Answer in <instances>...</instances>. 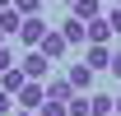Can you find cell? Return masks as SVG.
Masks as SVG:
<instances>
[{
	"label": "cell",
	"mask_w": 121,
	"mask_h": 116,
	"mask_svg": "<svg viewBox=\"0 0 121 116\" xmlns=\"http://www.w3.org/2000/svg\"><path fill=\"white\" fill-rule=\"evenodd\" d=\"M42 102H47V84H42V79H28V84L19 88V98H14V107H23V112H37Z\"/></svg>",
	"instance_id": "obj_1"
},
{
	"label": "cell",
	"mask_w": 121,
	"mask_h": 116,
	"mask_svg": "<svg viewBox=\"0 0 121 116\" xmlns=\"http://www.w3.org/2000/svg\"><path fill=\"white\" fill-rule=\"evenodd\" d=\"M112 37H117V33H112V23H107V14L84 23V46H107Z\"/></svg>",
	"instance_id": "obj_2"
},
{
	"label": "cell",
	"mask_w": 121,
	"mask_h": 116,
	"mask_svg": "<svg viewBox=\"0 0 121 116\" xmlns=\"http://www.w3.org/2000/svg\"><path fill=\"white\" fill-rule=\"evenodd\" d=\"M19 70L28 74V79H47V74H51V60H47L42 51H37V46H33L28 56H19Z\"/></svg>",
	"instance_id": "obj_3"
},
{
	"label": "cell",
	"mask_w": 121,
	"mask_h": 116,
	"mask_svg": "<svg viewBox=\"0 0 121 116\" xmlns=\"http://www.w3.org/2000/svg\"><path fill=\"white\" fill-rule=\"evenodd\" d=\"M42 37H47V19H42V14H33V19H23V28H19V42H23V46L33 51V46L42 42Z\"/></svg>",
	"instance_id": "obj_4"
},
{
	"label": "cell",
	"mask_w": 121,
	"mask_h": 116,
	"mask_svg": "<svg viewBox=\"0 0 121 116\" xmlns=\"http://www.w3.org/2000/svg\"><path fill=\"white\" fill-rule=\"evenodd\" d=\"M37 51H42L47 60H65V51H70V42L60 37V28H56V33L47 28V37H42V42H37Z\"/></svg>",
	"instance_id": "obj_5"
},
{
	"label": "cell",
	"mask_w": 121,
	"mask_h": 116,
	"mask_svg": "<svg viewBox=\"0 0 121 116\" xmlns=\"http://www.w3.org/2000/svg\"><path fill=\"white\" fill-rule=\"evenodd\" d=\"M65 79H70V88H75V93H89V88H93V70L84 65V60H75Z\"/></svg>",
	"instance_id": "obj_6"
},
{
	"label": "cell",
	"mask_w": 121,
	"mask_h": 116,
	"mask_svg": "<svg viewBox=\"0 0 121 116\" xmlns=\"http://www.w3.org/2000/svg\"><path fill=\"white\" fill-rule=\"evenodd\" d=\"M70 14H75L79 23H89V19H103V0H75V5H70Z\"/></svg>",
	"instance_id": "obj_7"
},
{
	"label": "cell",
	"mask_w": 121,
	"mask_h": 116,
	"mask_svg": "<svg viewBox=\"0 0 121 116\" xmlns=\"http://www.w3.org/2000/svg\"><path fill=\"white\" fill-rule=\"evenodd\" d=\"M23 84H28V74L19 70V65H9V70L0 74V88H5V93H9V98H19V88H23Z\"/></svg>",
	"instance_id": "obj_8"
},
{
	"label": "cell",
	"mask_w": 121,
	"mask_h": 116,
	"mask_svg": "<svg viewBox=\"0 0 121 116\" xmlns=\"http://www.w3.org/2000/svg\"><path fill=\"white\" fill-rule=\"evenodd\" d=\"M84 65H89L93 74H98V70H112V51H107V46H89V51H84Z\"/></svg>",
	"instance_id": "obj_9"
},
{
	"label": "cell",
	"mask_w": 121,
	"mask_h": 116,
	"mask_svg": "<svg viewBox=\"0 0 121 116\" xmlns=\"http://www.w3.org/2000/svg\"><path fill=\"white\" fill-rule=\"evenodd\" d=\"M70 98H75L70 79H47V102H70Z\"/></svg>",
	"instance_id": "obj_10"
},
{
	"label": "cell",
	"mask_w": 121,
	"mask_h": 116,
	"mask_svg": "<svg viewBox=\"0 0 121 116\" xmlns=\"http://www.w3.org/2000/svg\"><path fill=\"white\" fill-rule=\"evenodd\" d=\"M19 28H23V14H19L14 5L0 9V33H5V37H19Z\"/></svg>",
	"instance_id": "obj_11"
},
{
	"label": "cell",
	"mask_w": 121,
	"mask_h": 116,
	"mask_svg": "<svg viewBox=\"0 0 121 116\" xmlns=\"http://www.w3.org/2000/svg\"><path fill=\"white\" fill-rule=\"evenodd\" d=\"M60 37H65V42H70V46H79V42H84V23H79V19L70 14V19H65V23H60Z\"/></svg>",
	"instance_id": "obj_12"
},
{
	"label": "cell",
	"mask_w": 121,
	"mask_h": 116,
	"mask_svg": "<svg viewBox=\"0 0 121 116\" xmlns=\"http://www.w3.org/2000/svg\"><path fill=\"white\" fill-rule=\"evenodd\" d=\"M89 112H93V116H112V112H117V98H107V93H93V98H89Z\"/></svg>",
	"instance_id": "obj_13"
},
{
	"label": "cell",
	"mask_w": 121,
	"mask_h": 116,
	"mask_svg": "<svg viewBox=\"0 0 121 116\" xmlns=\"http://www.w3.org/2000/svg\"><path fill=\"white\" fill-rule=\"evenodd\" d=\"M65 112H70V116H93V112H89V98H84V93H75V98L65 102Z\"/></svg>",
	"instance_id": "obj_14"
},
{
	"label": "cell",
	"mask_w": 121,
	"mask_h": 116,
	"mask_svg": "<svg viewBox=\"0 0 121 116\" xmlns=\"http://www.w3.org/2000/svg\"><path fill=\"white\" fill-rule=\"evenodd\" d=\"M14 9H19V14H23V19H33V14H37V9H42V0H14Z\"/></svg>",
	"instance_id": "obj_15"
},
{
	"label": "cell",
	"mask_w": 121,
	"mask_h": 116,
	"mask_svg": "<svg viewBox=\"0 0 121 116\" xmlns=\"http://www.w3.org/2000/svg\"><path fill=\"white\" fill-rule=\"evenodd\" d=\"M37 116H70V112H65V102H42Z\"/></svg>",
	"instance_id": "obj_16"
},
{
	"label": "cell",
	"mask_w": 121,
	"mask_h": 116,
	"mask_svg": "<svg viewBox=\"0 0 121 116\" xmlns=\"http://www.w3.org/2000/svg\"><path fill=\"white\" fill-rule=\"evenodd\" d=\"M9 65H19V56H14V51H9V46H0V74L9 70Z\"/></svg>",
	"instance_id": "obj_17"
},
{
	"label": "cell",
	"mask_w": 121,
	"mask_h": 116,
	"mask_svg": "<svg viewBox=\"0 0 121 116\" xmlns=\"http://www.w3.org/2000/svg\"><path fill=\"white\" fill-rule=\"evenodd\" d=\"M9 112H14V98H9V93L0 88V116H9Z\"/></svg>",
	"instance_id": "obj_18"
},
{
	"label": "cell",
	"mask_w": 121,
	"mask_h": 116,
	"mask_svg": "<svg viewBox=\"0 0 121 116\" xmlns=\"http://www.w3.org/2000/svg\"><path fill=\"white\" fill-rule=\"evenodd\" d=\"M107 23H112V33L121 37V9H112V14H107Z\"/></svg>",
	"instance_id": "obj_19"
},
{
	"label": "cell",
	"mask_w": 121,
	"mask_h": 116,
	"mask_svg": "<svg viewBox=\"0 0 121 116\" xmlns=\"http://www.w3.org/2000/svg\"><path fill=\"white\" fill-rule=\"evenodd\" d=\"M112 74L121 79V51H112Z\"/></svg>",
	"instance_id": "obj_20"
},
{
	"label": "cell",
	"mask_w": 121,
	"mask_h": 116,
	"mask_svg": "<svg viewBox=\"0 0 121 116\" xmlns=\"http://www.w3.org/2000/svg\"><path fill=\"white\" fill-rule=\"evenodd\" d=\"M9 116H37V112H23V107H14V112H9Z\"/></svg>",
	"instance_id": "obj_21"
},
{
	"label": "cell",
	"mask_w": 121,
	"mask_h": 116,
	"mask_svg": "<svg viewBox=\"0 0 121 116\" xmlns=\"http://www.w3.org/2000/svg\"><path fill=\"white\" fill-rule=\"evenodd\" d=\"M9 5H14V0H0V9H9Z\"/></svg>",
	"instance_id": "obj_22"
},
{
	"label": "cell",
	"mask_w": 121,
	"mask_h": 116,
	"mask_svg": "<svg viewBox=\"0 0 121 116\" xmlns=\"http://www.w3.org/2000/svg\"><path fill=\"white\" fill-rule=\"evenodd\" d=\"M117 116H121V98H117Z\"/></svg>",
	"instance_id": "obj_23"
},
{
	"label": "cell",
	"mask_w": 121,
	"mask_h": 116,
	"mask_svg": "<svg viewBox=\"0 0 121 116\" xmlns=\"http://www.w3.org/2000/svg\"><path fill=\"white\" fill-rule=\"evenodd\" d=\"M60 5H75V0H60Z\"/></svg>",
	"instance_id": "obj_24"
},
{
	"label": "cell",
	"mask_w": 121,
	"mask_h": 116,
	"mask_svg": "<svg viewBox=\"0 0 121 116\" xmlns=\"http://www.w3.org/2000/svg\"><path fill=\"white\" fill-rule=\"evenodd\" d=\"M0 46H5V33H0Z\"/></svg>",
	"instance_id": "obj_25"
},
{
	"label": "cell",
	"mask_w": 121,
	"mask_h": 116,
	"mask_svg": "<svg viewBox=\"0 0 121 116\" xmlns=\"http://www.w3.org/2000/svg\"><path fill=\"white\" fill-rule=\"evenodd\" d=\"M117 9H121V0H117Z\"/></svg>",
	"instance_id": "obj_26"
},
{
	"label": "cell",
	"mask_w": 121,
	"mask_h": 116,
	"mask_svg": "<svg viewBox=\"0 0 121 116\" xmlns=\"http://www.w3.org/2000/svg\"><path fill=\"white\" fill-rule=\"evenodd\" d=\"M112 116H117V112H112Z\"/></svg>",
	"instance_id": "obj_27"
}]
</instances>
